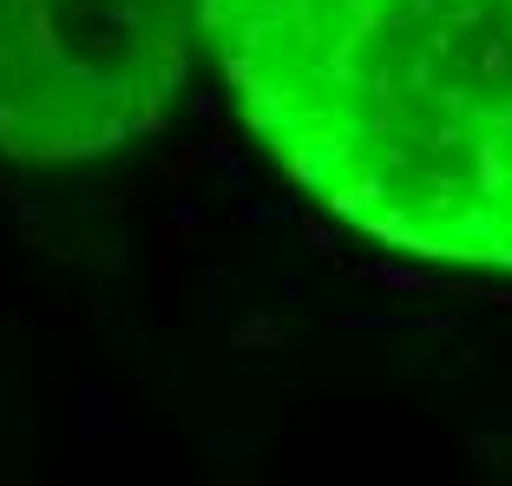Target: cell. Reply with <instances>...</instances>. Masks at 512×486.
Returning <instances> with one entry per match:
<instances>
[{"mask_svg": "<svg viewBox=\"0 0 512 486\" xmlns=\"http://www.w3.org/2000/svg\"><path fill=\"white\" fill-rule=\"evenodd\" d=\"M204 0H0V152L79 165L171 112Z\"/></svg>", "mask_w": 512, "mask_h": 486, "instance_id": "2", "label": "cell"}, {"mask_svg": "<svg viewBox=\"0 0 512 486\" xmlns=\"http://www.w3.org/2000/svg\"><path fill=\"white\" fill-rule=\"evenodd\" d=\"M204 40L329 217L512 276V0H204Z\"/></svg>", "mask_w": 512, "mask_h": 486, "instance_id": "1", "label": "cell"}]
</instances>
